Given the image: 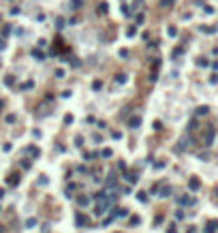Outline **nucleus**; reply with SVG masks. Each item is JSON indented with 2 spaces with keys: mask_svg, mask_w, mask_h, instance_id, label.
<instances>
[{
  "mask_svg": "<svg viewBox=\"0 0 218 233\" xmlns=\"http://www.w3.org/2000/svg\"><path fill=\"white\" fill-rule=\"evenodd\" d=\"M75 220H77V225L79 227H84V225H88V216H84V214H81V212H77V216H75Z\"/></svg>",
  "mask_w": 218,
  "mask_h": 233,
  "instance_id": "nucleus-1",
  "label": "nucleus"
},
{
  "mask_svg": "<svg viewBox=\"0 0 218 233\" xmlns=\"http://www.w3.org/2000/svg\"><path fill=\"white\" fill-rule=\"evenodd\" d=\"M124 216H128V210H124V208L113 210V218H124Z\"/></svg>",
  "mask_w": 218,
  "mask_h": 233,
  "instance_id": "nucleus-2",
  "label": "nucleus"
},
{
  "mask_svg": "<svg viewBox=\"0 0 218 233\" xmlns=\"http://www.w3.org/2000/svg\"><path fill=\"white\" fill-rule=\"evenodd\" d=\"M105 186H107V188H113V186H115V173H113V171L107 175V182H105Z\"/></svg>",
  "mask_w": 218,
  "mask_h": 233,
  "instance_id": "nucleus-3",
  "label": "nucleus"
},
{
  "mask_svg": "<svg viewBox=\"0 0 218 233\" xmlns=\"http://www.w3.org/2000/svg\"><path fill=\"white\" fill-rule=\"evenodd\" d=\"M188 186H190V190H197V188L201 186V182H199L197 177H190V182H188Z\"/></svg>",
  "mask_w": 218,
  "mask_h": 233,
  "instance_id": "nucleus-4",
  "label": "nucleus"
},
{
  "mask_svg": "<svg viewBox=\"0 0 218 233\" xmlns=\"http://www.w3.org/2000/svg\"><path fill=\"white\" fill-rule=\"evenodd\" d=\"M128 124H131V128H137L139 124H141V118H139V115H133V118H131V122H128Z\"/></svg>",
  "mask_w": 218,
  "mask_h": 233,
  "instance_id": "nucleus-5",
  "label": "nucleus"
},
{
  "mask_svg": "<svg viewBox=\"0 0 218 233\" xmlns=\"http://www.w3.org/2000/svg\"><path fill=\"white\" fill-rule=\"evenodd\" d=\"M216 229H218V222L214 220V222H210V225H207V229H205V233H216Z\"/></svg>",
  "mask_w": 218,
  "mask_h": 233,
  "instance_id": "nucleus-6",
  "label": "nucleus"
},
{
  "mask_svg": "<svg viewBox=\"0 0 218 233\" xmlns=\"http://www.w3.org/2000/svg\"><path fill=\"white\" fill-rule=\"evenodd\" d=\"M124 177H126V182H137V175H135V173H128V171H124Z\"/></svg>",
  "mask_w": 218,
  "mask_h": 233,
  "instance_id": "nucleus-7",
  "label": "nucleus"
},
{
  "mask_svg": "<svg viewBox=\"0 0 218 233\" xmlns=\"http://www.w3.org/2000/svg\"><path fill=\"white\" fill-rule=\"evenodd\" d=\"M180 201L184 203V205H193V203H195V199H193V197H182Z\"/></svg>",
  "mask_w": 218,
  "mask_h": 233,
  "instance_id": "nucleus-8",
  "label": "nucleus"
},
{
  "mask_svg": "<svg viewBox=\"0 0 218 233\" xmlns=\"http://www.w3.org/2000/svg\"><path fill=\"white\" fill-rule=\"evenodd\" d=\"M32 56H34L36 60H45V56H43V51H41V49H34V51H32Z\"/></svg>",
  "mask_w": 218,
  "mask_h": 233,
  "instance_id": "nucleus-9",
  "label": "nucleus"
},
{
  "mask_svg": "<svg viewBox=\"0 0 218 233\" xmlns=\"http://www.w3.org/2000/svg\"><path fill=\"white\" fill-rule=\"evenodd\" d=\"M77 203H79V205H88V203H90V199H88V197H79V199H77Z\"/></svg>",
  "mask_w": 218,
  "mask_h": 233,
  "instance_id": "nucleus-10",
  "label": "nucleus"
},
{
  "mask_svg": "<svg viewBox=\"0 0 218 233\" xmlns=\"http://www.w3.org/2000/svg\"><path fill=\"white\" fill-rule=\"evenodd\" d=\"M81 4H84V0H73V4H71V9H79Z\"/></svg>",
  "mask_w": 218,
  "mask_h": 233,
  "instance_id": "nucleus-11",
  "label": "nucleus"
},
{
  "mask_svg": "<svg viewBox=\"0 0 218 233\" xmlns=\"http://www.w3.org/2000/svg\"><path fill=\"white\" fill-rule=\"evenodd\" d=\"M26 227H36V218H28L26 220Z\"/></svg>",
  "mask_w": 218,
  "mask_h": 233,
  "instance_id": "nucleus-12",
  "label": "nucleus"
},
{
  "mask_svg": "<svg viewBox=\"0 0 218 233\" xmlns=\"http://www.w3.org/2000/svg\"><path fill=\"white\" fill-rule=\"evenodd\" d=\"M167 32H169V37H175V34H178V28H175V26H171Z\"/></svg>",
  "mask_w": 218,
  "mask_h": 233,
  "instance_id": "nucleus-13",
  "label": "nucleus"
},
{
  "mask_svg": "<svg viewBox=\"0 0 218 233\" xmlns=\"http://www.w3.org/2000/svg\"><path fill=\"white\" fill-rule=\"evenodd\" d=\"M207 113V107H199L197 109V115H205Z\"/></svg>",
  "mask_w": 218,
  "mask_h": 233,
  "instance_id": "nucleus-14",
  "label": "nucleus"
},
{
  "mask_svg": "<svg viewBox=\"0 0 218 233\" xmlns=\"http://www.w3.org/2000/svg\"><path fill=\"white\" fill-rule=\"evenodd\" d=\"M173 2H175V0H160V4H162V6H171Z\"/></svg>",
  "mask_w": 218,
  "mask_h": 233,
  "instance_id": "nucleus-15",
  "label": "nucleus"
},
{
  "mask_svg": "<svg viewBox=\"0 0 218 233\" xmlns=\"http://www.w3.org/2000/svg\"><path fill=\"white\" fill-rule=\"evenodd\" d=\"M17 180H19V177H17V175H15V173H13V175H9V184H15V182H17Z\"/></svg>",
  "mask_w": 218,
  "mask_h": 233,
  "instance_id": "nucleus-16",
  "label": "nucleus"
},
{
  "mask_svg": "<svg viewBox=\"0 0 218 233\" xmlns=\"http://www.w3.org/2000/svg\"><path fill=\"white\" fill-rule=\"evenodd\" d=\"M98 13H107V4H105V2L98 4Z\"/></svg>",
  "mask_w": 218,
  "mask_h": 233,
  "instance_id": "nucleus-17",
  "label": "nucleus"
},
{
  "mask_svg": "<svg viewBox=\"0 0 218 233\" xmlns=\"http://www.w3.org/2000/svg\"><path fill=\"white\" fill-rule=\"evenodd\" d=\"M133 6H135V9H141V6H143V0H135Z\"/></svg>",
  "mask_w": 218,
  "mask_h": 233,
  "instance_id": "nucleus-18",
  "label": "nucleus"
},
{
  "mask_svg": "<svg viewBox=\"0 0 218 233\" xmlns=\"http://www.w3.org/2000/svg\"><path fill=\"white\" fill-rule=\"evenodd\" d=\"M115 82H118V84H124V82H126V77H124V75H118V77H115Z\"/></svg>",
  "mask_w": 218,
  "mask_h": 233,
  "instance_id": "nucleus-19",
  "label": "nucleus"
},
{
  "mask_svg": "<svg viewBox=\"0 0 218 233\" xmlns=\"http://www.w3.org/2000/svg\"><path fill=\"white\" fill-rule=\"evenodd\" d=\"M4 84H6V86H13V84H15V79H13V77H6V79H4Z\"/></svg>",
  "mask_w": 218,
  "mask_h": 233,
  "instance_id": "nucleus-20",
  "label": "nucleus"
},
{
  "mask_svg": "<svg viewBox=\"0 0 218 233\" xmlns=\"http://www.w3.org/2000/svg\"><path fill=\"white\" fill-rule=\"evenodd\" d=\"M101 86H103V84H101V82H98V79H96V82L92 84V88H94V90H101Z\"/></svg>",
  "mask_w": 218,
  "mask_h": 233,
  "instance_id": "nucleus-21",
  "label": "nucleus"
},
{
  "mask_svg": "<svg viewBox=\"0 0 218 233\" xmlns=\"http://www.w3.org/2000/svg\"><path fill=\"white\" fill-rule=\"evenodd\" d=\"M169 193H171V188H162V195L160 197H169Z\"/></svg>",
  "mask_w": 218,
  "mask_h": 233,
  "instance_id": "nucleus-22",
  "label": "nucleus"
},
{
  "mask_svg": "<svg viewBox=\"0 0 218 233\" xmlns=\"http://www.w3.org/2000/svg\"><path fill=\"white\" fill-rule=\"evenodd\" d=\"M139 201H143V203L148 201V197H145V193H139Z\"/></svg>",
  "mask_w": 218,
  "mask_h": 233,
  "instance_id": "nucleus-23",
  "label": "nucleus"
},
{
  "mask_svg": "<svg viewBox=\"0 0 218 233\" xmlns=\"http://www.w3.org/2000/svg\"><path fill=\"white\" fill-rule=\"evenodd\" d=\"M167 233H178V231H175V229H173V227H171V229H169V231H167Z\"/></svg>",
  "mask_w": 218,
  "mask_h": 233,
  "instance_id": "nucleus-24",
  "label": "nucleus"
},
{
  "mask_svg": "<svg viewBox=\"0 0 218 233\" xmlns=\"http://www.w3.org/2000/svg\"><path fill=\"white\" fill-rule=\"evenodd\" d=\"M2 197H4V190H2V188H0V199H2Z\"/></svg>",
  "mask_w": 218,
  "mask_h": 233,
  "instance_id": "nucleus-25",
  "label": "nucleus"
},
{
  "mask_svg": "<svg viewBox=\"0 0 218 233\" xmlns=\"http://www.w3.org/2000/svg\"><path fill=\"white\" fill-rule=\"evenodd\" d=\"M2 47H4V41H2V39H0V49H2Z\"/></svg>",
  "mask_w": 218,
  "mask_h": 233,
  "instance_id": "nucleus-26",
  "label": "nucleus"
}]
</instances>
